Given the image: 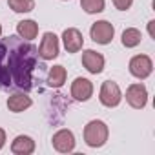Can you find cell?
Here are the masks:
<instances>
[{
	"label": "cell",
	"instance_id": "1",
	"mask_svg": "<svg viewBox=\"0 0 155 155\" xmlns=\"http://www.w3.org/2000/svg\"><path fill=\"white\" fill-rule=\"evenodd\" d=\"M110 130L102 120H90L84 128V140L90 148H101L106 144Z\"/></svg>",
	"mask_w": 155,
	"mask_h": 155
},
{
	"label": "cell",
	"instance_id": "2",
	"mask_svg": "<svg viewBox=\"0 0 155 155\" xmlns=\"http://www.w3.org/2000/svg\"><path fill=\"white\" fill-rule=\"evenodd\" d=\"M99 101H101V104L106 106V108H115V106H119L120 101H122V91H120L119 84L113 82V81L102 82L101 93H99Z\"/></svg>",
	"mask_w": 155,
	"mask_h": 155
},
{
	"label": "cell",
	"instance_id": "3",
	"mask_svg": "<svg viewBox=\"0 0 155 155\" xmlns=\"http://www.w3.org/2000/svg\"><path fill=\"white\" fill-rule=\"evenodd\" d=\"M153 71V62L148 55H135L130 60V73L139 81H144Z\"/></svg>",
	"mask_w": 155,
	"mask_h": 155
},
{
	"label": "cell",
	"instance_id": "4",
	"mask_svg": "<svg viewBox=\"0 0 155 155\" xmlns=\"http://www.w3.org/2000/svg\"><path fill=\"white\" fill-rule=\"evenodd\" d=\"M90 35H91V40L97 42V44H110L113 40V35H115V28L108 22V20H97L91 29H90Z\"/></svg>",
	"mask_w": 155,
	"mask_h": 155
},
{
	"label": "cell",
	"instance_id": "5",
	"mask_svg": "<svg viewBox=\"0 0 155 155\" xmlns=\"http://www.w3.org/2000/svg\"><path fill=\"white\" fill-rule=\"evenodd\" d=\"M126 102L131 108H135V110H142L146 106V102H148V90H146V86L140 84V82H135V84L128 86V90H126Z\"/></svg>",
	"mask_w": 155,
	"mask_h": 155
},
{
	"label": "cell",
	"instance_id": "6",
	"mask_svg": "<svg viewBox=\"0 0 155 155\" xmlns=\"http://www.w3.org/2000/svg\"><path fill=\"white\" fill-rule=\"evenodd\" d=\"M58 48H60L58 46V37L55 33L48 31L42 37V42H40V48H38V55L44 60H53V58L58 57Z\"/></svg>",
	"mask_w": 155,
	"mask_h": 155
},
{
	"label": "cell",
	"instance_id": "7",
	"mask_svg": "<svg viewBox=\"0 0 155 155\" xmlns=\"http://www.w3.org/2000/svg\"><path fill=\"white\" fill-rule=\"evenodd\" d=\"M93 95V84L91 81L84 79V77H77V79L71 82V97L79 102H86L90 101Z\"/></svg>",
	"mask_w": 155,
	"mask_h": 155
},
{
	"label": "cell",
	"instance_id": "8",
	"mask_svg": "<svg viewBox=\"0 0 155 155\" xmlns=\"http://www.w3.org/2000/svg\"><path fill=\"white\" fill-rule=\"evenodd\" d=\"M62 42L68 53H79L84 46V37L77 28H68L62 33Z\"/></svg>",
	"mask_w": 155,
	"mask_h": 155
},
{
	"label": "cell",
	"instance_id": "9",
	"mask_svg": "<svg viewBox=\"0 0 155 155\" xmlns=\"http://www.w3.org/2000/svg\"><path fill=\"white\" fill-rule=\"evenodd\" d=\"M51 142H53V148L60 153H69L75 150V135L69 130H58L53 135Z\"/></svg>",
	"mask_w": 155,
	"mask_h": 155
},
{
	"label": "cell",
	"instance_id": "10",
	"mask_svg": "<svg viewBox=\"0 0 155 155\" xmlns=\"http://www.w3.org/2000/svg\"><path fill=\"white\" fill-rule=\"evenodd\" d=\"M82 66L91 75H99L104 69V57L101 53H97L95 49H86L82 53Z\"/></svg>",
	"mask_w": 155,
	"mask_h": 155
},
{
	"label": "cell",
	"instance_id": "11",
	"mask_svg": "<svg viewBox=\"0 0 155 155\" xmlns=\"http://www.w3.org/2000/svg\"><path fill=\"white\" fill-rule=\"evenodd\" d=\"M11 151L15 155H31L35 151V140L28 135H18L11 142Z\"/></svg>",
	"mask_w": 155,
	"mask_h": 155
},
{
	"label": "cell",
	"instance_id": "12",
	"mask_svg": "<svg viewBox=\"0 0 155 155\" xmlns=\"http://www.w3.org/2000/svg\"><path fill=\"white\" fill-rule=\"evenodd\" d=\"M31 104H33L31 97H28V95H24V93H15V95H11V97L8 99V108H9V111H13V113H20V111L28 110Z\"/></svg>",
	"mask_w": 155,
	"mask_h": 155
},
{
	"label": "cell",
	"instance_id": "13",
	"mask_svg": "<svg viewBox=\"0 0 155 155\" xmlns=\"http://www.w3.org/2000/svg\"><path fill=\"white\" fill-rule=\"evenodd\" d=\"M17 33L24 40H33L38 35V24L35 20H20L17 24Z\"/></svg>",
	"mask_w": 155,
	"mask_h": 155
},
{
	"label": "cell",
	"instance_id": "14",
	"mask_svg": "<svg viewBox=\"0 0 155 155\" xmlns=\"http://www.w3.org/2000/svg\"><path fill=\"white\" fill-rule=\"evenodd\" d=\"M66 82V68L64 66H53L48 75V84L51 88H62Z\"/></svg>",
	"mask_w": 155,
	"mask_h": 155
},
{
	"label": "cell",
	"instance_id": "15",
	"mask_svg": "<svg viewBox=\"0 0 155 155\" xmlns=\"http://www.w3.org/2000/svg\"><path fill=\"white\" fill-rule=\"evenodd\" d=\"M140 40H142V33L137 28L124 29V33H122V46L124 48H135L140 44Z\"/></svg>",
	"mask_w": 155,
	"mask_h": 155
},
{
	"label": "cell",
	"instance_id": "16",
	"mask_svg": "<svg viewBox=\"0 0 155 155\" xmlns=\"http://www.w3.org/2000/svg\"><path fill=\"white\" fill-rule=\"evenodd\" d=\"M8 6L15 13H29L35 9V0H8Z\"/></svg>",
	"mask_w": 155,
	"mask_h": 155
},
{
	"label": "cell",
	"instance_id": "17",
	"mask_svg": "<svg viewBox=\"0 0 155 155\" xmlns=\"http://www.w3.org/2000/svg\"><path fill=\"white\" fill-rule=\"evenodd\" d=\"M81 8L88 15H95L104 11V0H81Z\"/></svg>",
	"mask_w": 155,
	"mask_h": 155
},
{
	"label": "cell",
	"instance_id": "18",
	"mask_svg": "<svg viewBox=\"0 0 155 155\" xmlns=\"http://www.w3.org/2000/svg\"><path fill=\"white\" fill-rule=\"evenodd\" d=\"M111 2H113V6H115L119 11H126V9L131 8L133 0H111Z\"/></svg>",
	"mask_w": 155,
	"mask_h": 155
},
{
	"label": "cell",
	"instance_id": "19",
	"mask_svg": "<svg viewBox=\"0 0 155 155\" xmlns=\"http://www.w3.org/2000/svg\"><path fill=\"white\" fill-rule=\"evenodd\" d=\"M4 146H6V131L0 128V150H2Z\"/></svg>",
	"mask_w": 155,
	"mask_h": 155
},
{
	"label": "cell",
	"instance_id": "20",
	"mask_svg": "<svg viewBox=\"0 0 155 155\" xmlns=\"http://www.w3.org/2000/svg\"><path fill=\"white\" fill-rule=\"evenodd\" d=\"M153 24H155V20L148 22V31H150V37H155V35H153Z\"/></svg>",
	"mask_w": 155,
	"mask_h": 155
},
{
	"label": "cell",
	"instance_id": "21",
	"mask_svg": "<svg viewBox=\"0 0 155 155\" xmlns=\"http://www.w3.org/2000/svg\"><path fill=\"white\" fill-rule=\"evenodd\" d=\"M0 37H2V26H0Z\"/></svg>",
	"mask_w": 155,
	"mask_h": 155
}]
</instances>
